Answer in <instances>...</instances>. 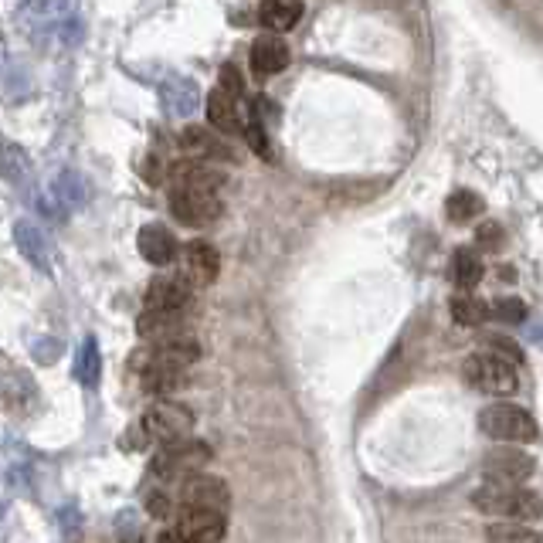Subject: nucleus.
<instances>
[{
  "label": "nucleus",
  "instance_id": "nucleus-38",
  "mask_svg": "<svg viewBox=\"0 0 543 543\" xmlns=\"http://www.w3.org/2000/svg\"><path fill=\"white\" fill-rule=\"evenodd\" d=\"M221 89L228 92V96H241L245 92V85H241V75H238V68L235 65H224L221 68Z\"/></svg>",
  "mask_w": 543,
  "mask_h": 543
},
{
  "label": "nucleus",
  "instance_id": "nucleus-11",
  "mask_svg": "<svg viewBox=\"0 0 543 543\" xmlns=\"http://www.w3.org/2000/svg\"><path fill=\"white\" fill-rule=\"evenodd\" d=\"M160 102L163 109H167V116L187 119L201 106V89H197V82L187 79V75H167V79L160 82Z\"/></svg>",
  "mask_w": 543,
  "mask_h": 543
},
{
  "label": "nucleus",
  "instance_id": "nucleus-12",
  "mask_svg": "<svg viewBox=\"0 0 543 543\" xmlns=\"http://www.w3.org/2000/svg\"><path fill=\"white\" fill-rule=\"evenodd\" d=\"M177 530L191 543H218L224 537V530H228V523H224V513L184 506L177 516Z\"/></svg>",
  "mask_w": 543,
  "mask_h": 543
},
{
  "label": "nucleus",
  "instance_id": "nucleus-4",
  "mask_svg": "<svg viewBox=\"0 0 543 543\" xmlns=\"http://www.w3.org/2000/svg\"><path fill=\"white\" fill-rule=\"evenodd\" d=\"M208 462H211V448L201 438H180V442H170L167 448H160L153 455L150 472L157 479H177V476H194Z\"/></svg>",
  "mask_w": 543,
  "mask_h": 543
},
{
  "label": "nucleus",
  "instance_id": "nucleus-10",
  "mask_svg": "<svg viewBox=\"0 0 543 543\" xmlns=\"http://www.w3.org/2000/svg\"><path fill=\"white\" fill-rule=\"evenodd\" d=\"M14 245L28 262L34 265L38 272H51V262H55V252H51V241L48 235L41 231V224H34L28 218H21L14 224Z\"/></svg>",
  "mask_w": 543,
  "mask_h": 543
},
{
  "label": "nucleus",
  "instance_id": "nucleus-30",
  "mask_svg": "<svg viewBox=\"0 0 543 543\" xmlns=\"http://www.w3.org/2000/svg\"><path fill=\"white\" fill-rule=\"evenodd\" d=\"M143 377V391L150 394H170L184 384V370H170V367H146L140 370Z\"/></svg>",
  "mask_w": 543,
  "mask_h": 543
},
{
  "label": "nucleus",
  "instance_id": "nucleus-33",
  "mask_svg": "<svg viewBox=\"0 0 543 543\" xmlns=\"http://www.w3.org/2000/svg\"><path fill=\"white\" fill-rule=\"evenodd\" d=\"M486 347H489V353H496V357L510 360L513 367L523 360V350L516 347V343L510 340V336H486Z\"/></svg>",
  "mask_w": 543,
  "mask_h": 543
},
{
  "label": "nucleus",
  "instance_id": "nucleus-29",
  "mask_svg": "<svg viewBox=\"0 0 543 543\" xmlns=\"http://www.w3.org/2000/svg\"><path fill=\"white\" fill-rule=\"evenodd\" d=\"M445 214H448V221H455V224L476 221L479 214H482V197L472 194V191H455L445 201Z\"/></svg>",
  "mask_w": 543,
  "mask_h": 543
},
{
  "label": "nucleus",
  "instance_id": "nucleus-22",
  "mask_svg": "<svg viewBox=\"0 0 543 543\" xmlns=\"http://www.w3.org/2000/svg\"><path fill=\"white\" fill-rule=\"evenodd\" d=\"M31 157L21 150L17 143H0V177L14 187H28L31 184Z\"/></svg>",
  "mask_w": 543,
  "mask_h": 543
},
{
  "label": "nucleus",
  "instance_id": "nucleus-21",
  "mask_svg": "<svg viewBox=\"0 0 543 543\" xmlns=\"http://www.w3.org/2000/svg\"><path fill=\"white\" fill-rule=\"evenodd\" d=\"M262 24L269 28L272 34H286L299 24L303 17V0H262Z\"/></svg>",
  "mask_w": 543,
  "mask_h": 543
},
{
  "label": "nucleus",
  "instance_id": "nucleus-19",
  "mask_svg": "<svg viewBox=\"0 0 543 543\" xmlns=\"http://www.w3.org/2000/svg\"><path fill=\"white\" fill-rule=\"evenodd\" d=\"M180 146L197 160H231L235 157V153H231L218 136H211L204 126H187L184 133H180Z\"/></svg>",
  "mask_w": 543,
  "mask_h": 543
},
{
  "label": "nucleus",
  "instance_id": "nucleus-5",
  "mask_svg": "<svg viewBox=\"0 0 543 543\" xmlns=\"http://www.w3.org/2000/svg\"><path fill=\"white\" fill-rule=\"evenodd\" d=\"M143 432L153 438V442H180V438H187L194 432V415L191 408H184V404L177 401H157L150 404V411L143 415Z\"/></svg>",
  "mask_w": 543,
  "mask_h": 543
},
{
  "label": "nucleus",
  "instance_id": "nucleus-40",
  "mask_svg": "<svg viewBox=\"0 0 543 543\" xmlns=\"http://www.w3.org/2000/svg\"><path fill=\"white\" fill-rule=\"evenodd\" d=\"M530 340L537 343V347H543V323L533 326V330H530Z\"/></svg>",
  "mask_w": 543,
  "mask_h": 543
},
{
  "label": "nucleus",
  "instance_id": "nucleus-32",
  "mask_svg": "<svg viewBox=\"0 0 543 543\" xmlns=\"http://www.w3.org/2000/svg\"><path fill=\"white\" fill-rule=\"evenodd\" d=\"M241 129H245V140H248V146L258 153V157H265L269 160L272 157V150H269V136H265V126H262V116L252 109L248 112V119L241 123Z\"/></svg>",
  "mask_w": 543,
  "mask_h": 543
},
{
  "label": "nucleus",
  "instance_id": "nucleus-36",
  "mask_svg": "<svg viewBox=\"0 0 543 543\" xmlns=\"http://www.w3.org/2000/svg\"><path fill=\"white\" fill-rule=\"evenodd\" d=\"M31 353H34V360H41V364H55L58 353H62V343H58L55 336H38V340L31 343Z\"/></svg>",
  "mask_w": 543,
  "mask_h": 543
},
{
  "label": "nucleus",
  "instance_id": "nucleus-16",
  "mask_svg": "<svg viewBox=\"0 0 543 543\" xmlns=\"http://www.w3.org/2000/svg\"><path fill=\"white\" fill-rule=\"evenodd\" d=\"M170 180H174V187H194V191L218 194V187L224 184V174L214 170L208 160H184L170 167Z\"/></svg>",
  "mask_w": 543,
  "mask_h": 543
},
{
  "label": "nucleus",
  "instance_id": "nucleus-17",
  "mask_svg": "<svg viewBox=\"0 0 543 543\" xmlns=\"http://www.w3.org/2000/svg\"><path fill=\"white\" fill-rule=\"evenodd\" d=\"M289 45L279 34H265L252 45V68L255 75H279L289 68Z\"/></svg>",
  "mask_w": 543,
  "mask_h": 543
},
{
  "label": "nucleus",
  "instance_id": "nucleus-24",
  "mask_svg": "<svg viewBox=\"0 0 543 543\" xmlns=\"http://www.w3.org/2000/svg\"><path fill=\"white\" fill-rule=\"evenodd\" d=\"M208 119H211L214 129H221V133H238L241 129L238 99L228 96L224 89H214L208 96Z\"/></svg>",
  "mask_w": 543,
  "mask_h": 543
},
{
  "label": "nucleus",
  "instance_id": "nucleus-35",
  "mask_svg": "<svg viewBox=\"0 0 543 543\" xmlns=\"http://www.w3.org/2000/svg\"><path fill=\"white\" fill-rule=\"evenodd\" d=\"M146 510H150V516H157V520H170L174 516V499H170V493H163V489H153V493H146Z\"/></svg>",
  "mask_w": 543,
  "mask_h": 543
},
{
  "label": "nucleus",
  "instance_id": "nucleus-7",
  "mask_svg": "<svg viewBox=\"0 0 543 543\" xmlns=\"http://www.w3.org/2000/svg\"><path fill=\"white\" fill-rule=\"evenodd\" d=\"M201 357V347H197L194 336H174V340L153 343L150 350L133 353V367L146 370V367H170V370H187L194 360Z\"/></svg>",
  "mask_w": 543,
  "mask_h": 543
},
{
  "label": "nucleus",
  "instance_id": "nucleus-1",
  "mask_svg": "<svg viewBox=\"0 0 543 543\" xmlns=\"http://www.w3.org/2000/svg\"><path fill=\"white\" fill-rule=\"evenodd\" d=\"M472 506L496 520L537 523L543 516V499L527 486H506V482H486L472 493Z\"/></svg>",
  "mask_w": 543,
  "mask_h": 543
},
{
  "label": "nucleus",
  "instance_id": "nucleus-3",
  "mask_svg": "<svg viewBox=\"0 0 543 543\" xmlns=\"http://www.w3.org/2000/svg\"><path fill=\"white\" fill-rule=\"evenodd\" d=\"M479 428L482 435H489L493 442H503V445H520L537 438V421H533V415L527 408L510 401H496L489 404V408H482Z\"/></svg>",
  "mask_w": 543,
  "mask_h": 543
},
{
  "label": "nucleus",
  "instance_id": "nucleus-37",
  "mask_svg": "<svg viewBox=\"0 0 543 543\" xmlns=\"http://www.w3.org/2000/svg\"><path fill=\"white\" fill-rule=\"evenodd\" d=\"M119 540H123V543H143V523L136 520L133 510L119 513Z\"/></svg>",
  "mask_w": 543,
  "mask_h": 543
},
{
  "label": "nucleus",
  "instance_id": "nucleus-2",
  "mask_svg": "<svg viewBox=\"0 0 543 543\" xmlns=\"http://www.w3.org/2000/svg\"><path fill=\"white\" fill-rule=\"evenodd\" d=\"M462 377L472 391L493 394V398H510L516 387H520V374H516V367L510 364V360L496 357V353H489V350H479V353H472V357H465Z\"/></svg>",
  "mask_w": 543,
  "mask_h": 543
},
{
  "label": "nucleus",
  "instance_id": "nucleus-34",
  "mask_svg": "<svg viewBox=\"0 0 543 543\" xmlns=\"http://www.w3.org/2000/svg\"><path fill=\"white\" fill-rule=\"evenodd\" d=\"M476 245H479V252H499V245H503V228H499L496 221L479 224Z\"/></svg>",
  "mask_w": 543,
  "mask_h": 543
},
{
  "label": "nucleus",
  "instance_id": "nucleus-8",
  "mask_svg": "<svg viewBox=\"0 0 543 543\" xmlns=\"http://www.w3.org/2000/svg\"><path fill=\"white\" fill-rule=\"evenodd\" d=\"M486 482H506V486H523L533 476V459L516 445H499L482 459Z\"/></svg>",
  "mask_w": 543,
  "mask_h": 543
},
{
  "label": "nucleus",
  "instance_id": "nucleus-31",
  "mask_svg": "<svg viewBox=\"0 0 543 543\" xmlns=\"http://www.w3.org/2000/svg\"><path fill=\"white\" fill-rule=\"evenodd\" d=\"M489 316H493L496 323L520 326V323H527L530 309H527V303H523V299H516V296H503V299H493V303H489Z\"/></svg>",
  "mask_w": 543,
  "mask_h": 543
},
{
  "label": "nucleus",
  "instance_id": "nucleus-41",
  "mask_svg": "<svg viewBox=\"0 0 543 543\" xmlns=\"http://www.w3.org/2000/svg\"><path fill=\"white\" fill-rule=\"evenodd\" d=\"M4 533H7V523H4V513H0V540H4Z\"/></svg>",
  "mask_w": 543,
  "mask_h": 543
},
{
  "label": "nucleus",
  "instance_id": "nucleus-15",
  "mask_svg": "<svg viewBox=\"0 0 543 543\" xmlns=\"http://www.w3.org/2000/svg\"><path fill=\"white\" fill-rule=\"evenodd\" d=\"M184 265H187V279L197 282V286H211L218 279L221 269V255L211 241H191L184 248Z\"/></svg>",
  "mask_w": 543,
  "mask_h": 543
},
{
  "label": "nucleus",
  "instance_id": "nucleus-23",
  "mask_svg": "<svg viewBox=\"0 0 543 543\" xmlns=\"http://www.w3.org/2000/svg\"><path fill=\"white\" fill-rule=\"evenodd\" d=\"M68 14V0H24L21 4V21L28 28H62V17Z\"/></svg>",
  "mask_w": 543,
  "mask_h": 543
},
{
  "label": "nucleus",
  "instance_id": "nucleus-20",
  "mask_svg": "<svg viewBox=\"0 0 543 543\" xmlns=\"http://www.w3.org/2000/svg\"><path fill=\"white\" fill-rule=\"evenodd\" d=\"M48 194L55 197L65 211H79L82 204L89 201V184H85L79 170H62V174H55V180H51Z\"/></svg>",
  "mask_w": 543,
  "mask_h": 543
},
{
  "label": "nucleus",
  "instance_id": "nucleus-28",
  "mask_svg": "<svg viewBox=\"0 0 543 543\" xmlns=\"http://www.w3.org/2000/svg\"><path fill=\"white\" fill-rule=\"evenodd\" d=\"M452 320L459 326H482L489 320V306L472 296V292H462V296L452 299Z\"/></svg>",
  "mask_w": 543,
  "mask_h": 543
},
{
  "label": "nucleus",
  "instance_id": "nucleus-25",
  "mask_svg": "<svg viewBox=\"0 0 543 543\" xmlns=\"http://www.w3.org/2000/svg\"><path fill=\"white\" fill-rule=\"evenodd\" d=\"M482 275H486V265H482L479 252H472V248H459V252L452 255V282L462 292L476 289L482 282Z\"/></svg>",
  "mask_w": 543,
  "mask_h": 543
},
{
  "label": "nucleus",
  "instance_id": "nucleus-39",
  "mask_svg": "<svg viewBox=\"0 0 543 543\" xmlns=\"http://www.w3.org/2000/svg\"><path fill=\"white\" fill-rule=\"evenodd\" d=\"M157 543H191V540H187L180 530H163L160 537H157Z\"/></svg>",
  "mask_w": 543,
  "mask_h": 543
},
{
  "label": "nucleus",
  "instance_id": "nucleus-26",
  "mask_svg": "<svg viewBox=\"0 0 543 543\" xmlns=\"http://www.w3.org/2000/svg\"><path fill=\"white\" fill-rule=\"evenodd\" d=\"M75 377L85 387H96L102 377V353H99V340L96 336H85L79 353H75Z\"/></svg>",
  "mask_w": 543,
  "mask_h": 543
},
{
  "label": "nucleus",
  "instance_id": "nucleus-18",
  "mask_svg": "<svg viewBox=\"0 0 543 543\" xmlns=\"http://www.w3.org/2000/svg\"><path fill=\"white\" fill-rule=\"evenodd\" d=\"M136 330H140L143 340L150 343H163L174 340V336H184V316L180 313H163V309H143L140 320H136Z\"/></svg>",
  "mask_w": 543,
  "mask_h": 543
},
{
  "label": "nucleus",
  "instance_id": "nucleus-14",
  "mask_svg": "<svg viewBox=\"0 0 543 543\" xmlns=\"http://www.w3.org/2000/svg\"><path fill=\"white\" fill-rule=\"evenodd\" d=\"M136 248L150 265H170L180 252L174 231L163 228V224H143L140 235H136Z\"/></svg>",
  "mask_w": 543,
  "mask_h": 543
},
{
  "label": "nucleus",
  "instance_id": "nucleus-13",
  "mask_svg": "<svg viewBox=\"0 0 543 543\" xmlns=\"http://www.w3.org/2000/svg\"><path fill=\"white\" fill-rule=\"evenodd\" d=\"M191 303V282L180 275H160L146 289V309H163V313H184Z\"/></svg>",
  "mask_w": 543,
  "mask_h": 543
},
{
  "label": "nucleus",
  "instance_id": "nucleus-9",
  "mask_svg": "<svg viewBox=\"0 0 543 543\" xmlns=\"http://www.w3.org/2000/svg\"><path fill=\"white\" fill-rule=\"evenodd\" d=\"M180 499H184V506L224 513L231 503V493H228V482L224 479L208 476V472H194V476H187L184 486H180Z\"/></svg>",
  "mask_w": 543,
  "mask_h": 543
},
{
  "label": "nucleus",
  "instance_id": "nucleus-27",
  "mask_svg": "<svg viewBox=\"0 0 543 543\" xmlns=\"http://www.w3.org/2000/svg\"><path fill=\"white\" fill-rule=\"evenodd\" d=\"M489 543H543V533L527 527V523H513V520H503V523H493L486 530Z\"/></svg>",
  "mask_w": 543,
  "mask_h": 543
},
{
  "label": "nucleus",
  "instance_id": "nucleus-6",
  "mask_svg": "<svg viewBox=\"0 0 543 543\" xmlns=\"http://www.w3.org/2000/svg\"><path fill=\"white\" fill-rule=\"evenodd\" d=\"M170 214L187 224V228H204V224L221 218V197L214 191H194V187H174L170 191Z\"/></svg>",
  "mask_w": 543,
  "mask_h": 543
}]
</instances>
